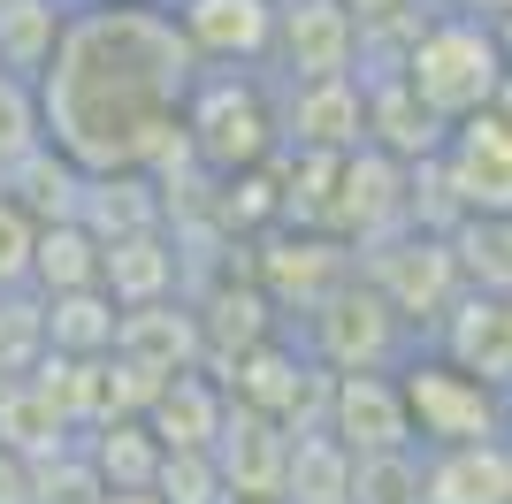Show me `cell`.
Segmentation results:
<instances>
[{
  "mask_svg": "<svg viewBox=\"0 0 512 504\" xmlns=\"http://www.w3.org/2000/svg\"><path fill=\"white\" fill-rule=\"evenodd\" d=\"M199 62L176 31L169 0H69L54 62L31 77L46 146L69 153L85 176L146 168L153 184L176 168H199L184 146V92Z\"/></svg>",
  "mask_w": 512,
  "mask_h": 504,
  "instance_id": "cell-1",
  "label": "cell"
},
{
  "mask_svg": "<svg viewBox=\"0 0 512 504\" xmlns=\"http://www.w3.org/2000/svg\"><path fill=\"white\" fill-rule=\"evenodd\" d=\"M184 146L207 176H237L283 153V123H276V77L268 69H199L184 92Z\"/></svg>",
  "mask_w": 512,
  "mask_h": 504,
  "instance_id": "cell-2",
  "label": "cell"
},
{
  "mask_svg": "<svg viewBox=\"0 0 512 504\" xmlns=\"http://www.w3.org/2000/svg\"><path fill=\"white\" fill-rule=\"evenodd\" d=\"M398 77H406L413 100H421L428 115L451 130V123H467V115H482V107L497 100L505 62H497L490 23H474V16H459V8H444V0H436V16H428L421 39L406 46Z\"/></svg>",
  "mask_w": 512,
  "mask_h": 504,
  "instance_id": "cell-3",
  "label": "cell"
},
{
  "mask_svg": "<svg viewBox=\"0 0 512 504\" xmlns=\"http://www.w3.org/2000/svg\"><path fill=\"white\" fill-rule=\"evenodd\" d=\"M291 336H299V352L321 359L329 375H390V367L421 344V336H413L406 321L383 306V291H375V283H360V275H352V283H337L314 314L291 321Z\"/></svg>",
  "mask_w": 512,
  "mask_h": 504,
  "instance_id": "cell-4",
  "label": "cell"
},
{
  "mask_svg": "<svg viewBox=\"0 0 512 504\" xmlns=\"http://www.w3.org/2000/svg\"><path fill=\"white\" fill-rule=\"evenodd\" d=\"M390 375H398V398H406V420H413V451H451V443L497 436V398H505V390L474 382L467 367H451L444 352L413 344Z\"/></svg>",
  "mask_w": 512,
  "mask_h": 504,
  "instance_id": "cell-5",
  "label": "cell"
},
{
  "mask_svg": "<svg viewBox=\"0 0 512 504\" xmlns=\"http://www.w3.org/2000/svg\"><path fill=\"white\" fill-rule=\"evenodd\" d=\"M245 252H253V260H245V275L268 291V306L283 314V329H291L299 314H314L337 283H352V275H360V252L344 245V237H329V230H291V222L260 230Z\"/></svg>",
  "mask_w": 512,
  "mask_h": 504,
  "instance_id": "cell-6",
  "label": "cell"
},
{
  "mask_svg": "<svg viewBox=\"0 0 512 504\" xmlns=\"http://www.w3.org/2000/svg\"><path fill=\"white\" fill-rule=\"evenodd\" d=\"M360 283H375L383 306L406 321L413 336H428L451 314V298L467 291V283H459V260H451V245L436 230H398L375 252H360Z\"/></svg>",
  "mask_w": 512,
  "mask_h": 504,
  "instance_id": "cell-7",
  "label": "cell"
},
{
  "mask_svg": "<svg viewBox=\"0 0 512 504\" xmlns=\"http://www.w3.org/2000/svg\"><path fill=\"white\" fill-rule=\"evenodd\" d=\"M413 230V207H406V161L360 146L344 153L337 168V207H329V237H344L352 252H375L383 237Z\"/></svg>",
  "mask_w": 512,
  "mask_h": 504,
  "instance_id": "cell-8",
  "label": "cell"
},
{
  "mask_svg": "<svg viewBox=\"0 0 512 504\" xmlns=\"http://www.w3.org/2000/svg\"><path fill=\"white\" fill-rule=\"evenodd\" d=\"M360 62V23L337 0H283L276 8V46H268V77L306 84V77H352Z\"/></svg>",
  "mask_w": 512,
  "mask_h": 504,
  "instance_id": "cell-9",
  "label": "cell"
},
{
  "mask_svg": "<svg viewBox=\"0 0 512 504\" xmlns=\"http://www.w3.org/2000/svg\"><path fill=\"white\" fill-rule=\"evenodd\" d=\"M436 168H444L451 207L459 214H512V130L497 123L490 107L444 130Z\"/></svg>",
  "mask_w": 512,
  "mask_h": 504,
  "instance_id": "cell-10",
  "label": "cell"
},
{
  "mask_svg": "<svg viewBox=\"0 0 512 504\" xmlns=\"http://www.w3.org/2000/svg\"><path fill=\"white\" fill-rule=\"evenodd\" d=\"M169 16L199 69H268L276 0H169Z\"/></svg>",
  "mask_w": 512,
  "mask_h": 504,
  "instance_id": "cell-11",
  "label": "cell"
},
{
  "mask_svg": "<svg viewBox=\"0 0 512 504\" xmlns=\"http://www.w3.org/2000/svg\"><path fill=\"white\" fill-rule=\"evenodd\" d=\"M428 352H444L451 367H467L474 382H490V390H512V306L490 291H459L451 298V314L421 336Z\"/></svg>",
  "mask_w": 512,
  "mask_h": 504,
  "instance_id": "cell-12",
  "label": "cell"
},
{
  "mask_svg": "<svg viewBox=\"0 0 512 504\" xmlns=\"http://www.w3.org/2000/svg\"><path fill=\"white\" fill-rule=\"evenodd\" d=\"M115 359L138 367L153 390H161L169 375H184V367H207V359H199V314H192V298L123 306V314H115Z\"/></svg>",
  "mask_w": 512,
  "mask_h": 504,
  "instance_id": "cell-13",
  "label": "cell"
},
{
  "mask_svg": "<svg viewBox=\"0 0 512 504\" xmlns=\"http://www.w3.org/2000/svg\"><path fill=\"white\" fill-rule=\"evenodd\" d=\"M276 123L291 153H360V77L276 84Z\"/></svg>",
  "mask_w": 512,
  "mask_h": 504,
  "instance_id": "cell-14",
  "label": "cell"
},
{
  "mask_svg": "<svg viewBox=\"0 0 512 504\" xmlns=\"http://www.w3.org/2000/svg\"><path fill=\"white\" fill-rule=\"evenodd\" d=\"M321 428L352 459H367V451H413V420H406V398H398V375H337Z\"/></svg>",
  "mask_w": 512,
  "mask_h": 504,
  "instance_id": "cell-15",
  "label": "cell"
},
{
  "mask_svg": "<svg viewBox=\"0 0 512 504\" xmlns=\"http://www.w3.org/2000/svg\"><path fill=\"white\" fill-rule=\"evenodd\" d=\"M360 146H375V153L413 168L444 146V123L413 100V84L398 69H375V77H360Z\"/></svg>",
  "mask_w": 512,
  "mask_h": 504,
  "instance_id": "cell-16",
  "label": "cell"
},
{
  "mask_svg": "<svg viewBox=\"0 0 512 504\" xmlns=\"http://www.w3.org/2000/svg\"><path fill=\"white\" fill-rule=\"evenodd\" d=\"M283 451H291V436H283L268 413L230 405L207 459H214V474H222V489H230V497H283Z\"/></svg>",
  "mask_w": 512,
  "mask_h": 504,
  "instance_id": "cell-17",
  "label": "cell"
},
{
  "mask_svg": "<svg viewBox=\"0 0 512 504\" xmlns=\"http://www.w3.org/2000/svg\"><path fill=\"white\" fill-rule=\"evenodd\" d=\"M421 504H512V443H451V451H421Z\"/></svg>",
  "mask_w": 512,
  "mask_h": 504,
  "instance_id": "cell-18",
  "label": "cell"
},
{
  "mask_svg": "<svg viewBox=\"0 0 512 504\" xmlns=\"http://www.w3.org/2000/svg\"><path fill=\"white\" fill-rule=\"evenodd\" d=\"M222 413H230V390L207 375V367H184V375H169L161 390L146 398V428L161 451H214V436H222Z\"/></svg>",
  "mask_w": 512,
  "mask_h": 504,
  "instance_id": "cell-19",
  "label": "cell"
},
{
  "mask_svg": "<svg viewBox=\"0 0 512 504\" xmlns=\"http://www.w3.org/2000/svg\"><path fill=\"white\" fill-rule=\"evenodd\" d=\"M100 291L115 306H153V298H184V245L169 230H138L100 245Z\"/></svg>",
  "mask_w": 512,
  "mask_h": 504,
  "instance_id": "cell-20",
  "label": "cell"
},
{
  "mask_svg": "<svg viewBox=\"0 0 512 504\" xmlns=\"http://www.w3.org/2000/svg\"><path fill=\"white\" fill-rule=\"evenodd\" d=\"M77 222H85L100 245L138 237V230H161V184H153L146 168H107V176H85Z\"/></svg>",
  "mask_w": 512,
  "mask_h": 504,
  "instance_id": "cell-21",
  "label": "cell"
},
{
  "mask_svg": "<svg viewBox=\"0 0 512 504\" xmlns=\"http://www.w3.org/2000/svg\"><path fill=\"white\" fill-rule=\"evenodd\" d=\"M0 199H16L31 222H77V199H85V168L69 161V153H54V146H31L23 161H8L0 168Z\"/></svg>",
  "mask_w": 512,
  "mask_h": 504,
  "instance_id": "cell-22",
  "label": "cell"
},
{
  "mask_svg": "<svg viewBox=\"0 0 512 504\" xmlns=\"http://www.w3.org/2000/svg\"><path fill=\"white\" fill-rule=\"evenodd\" d=\"M77 443V428L62 420V405L46 398L39 375H8L0 382V451H16L23 466L54 459V451H69Z\"/></svg>",
  "mask_w": 512,
  "mask_h": 504,
  "instance_id": "cell-23",
  "label": "cell"
},
{
  "mask_svg": "<svg viewBox=\"0 0 512 504\" xmlns=\"http://www.w3.org/2000/svg\"><path fill=\"white\" fill-rule=\"evenodd\" d=\"M77 451L92 459V474H100L107 497H138V489H153V474H161V443H153V428H146L138 413L85 428V436H77Z\"/></svg>",
  "mask_w": 512,
  "mask_h": 504,
  "instance_id": "cell-24",
  "label": "cell"
},
{
  "mask_svg": "<svg viewBox=\"0 0 512 504\" xmlns=\"http://www.w3.org/2000/svg\"><path fill=\"white\" fill-rule=\"evenodd\" d=\"M115 298L92 283V291H54L39 298V329H46V352L62 359H92V352H115Z\"/></svg>",
  "mask_w": 512,
  "mask_h": 504,
  "instance_id": "cell-25",
  "label": "cell"
},
{
  "mask_svg": "<svg viewBox=\"0 0 512 504\" xmlns=\"http://www.w3.org/2000/svg\"><path fill=\"white\" fill-rule=\"evenodd\" d=\"M283 504H352V451L329 428H306L283 451Z\"/></svg>",
  "mask_w": 512,
  "mask_h": 504,
  "instance_id": "cell-26",
  "label": "cell"
},
{
  "mask_svg": "<svg viewBox=\"0 0 512 504\" xmlns=\"http://www.w3.org/2000/svg\"><path fill=\"white\" fill-rule=\"evenodd\" d=\"M444 245L459 260L467 291H490V298L512 291V214H459L444 230Z\"/></svg>",
  "mask_w": 512,
  "mask_h": 504,
  "instance_id": "cell-27",
  "label": "cell"
},
{
  "mask_svg": "<svg viewBox=\"0 0 512 504\" xmlns=\"http://www.w3.org/2000/svg\"><path fill=\"white\" fill-rule=\"evenodd\" d=\"M62 23H69V0H0V69L8 77H39L54 62Z\"/></svg>",
  "mask_w": 512,
  "mask_h": 504,
  "instance_id": "cell-28",
  "label": "cell"
},
{
  "mask_svg": "<svg viewBox=\"0 0 512 504\" xmlns=\"http://www.w3.org/2000/svg\"><path fill=\"white\" fill-rule=\"evenodd\" d=\"M92 283H100V237L85 222H46L31 245V291L54 298V291H92Z\"/></svg>",
  "mask_w": 512,
  "mask_h": 504,
  "instance_id": "cell-29",
  "label": "cell"
},
{
  "mask_svg": "<svg viewBox=\"0 0 512 504\" xmlns=\"http://www.w3.org/2000/svg\"><path fill=\"white\" fill-rule=\"evenodd\" d=\"M352 504H421V451H367V459H352Z\"/></svg>",
  "mask_w": 512,
  "mask_h": 504,
  "instance_id": "cell-30",
  "label": "cell"
},
{
  "mask_svg": "<svg viewBox=\"0 0 512 504\" xmlns=\"http://www.w3.org/2000/svg\"><path fill=\"white\" fill-rule=\"evenodd\" d=\"M39 352H46L39 291H0V382H8V375H31Z\"/></svg>",
  "mask_w": 512,
  "mask_h": 504,
  "instance_id": "cell-31",
  "label": "cell"
},
{
  "mask_svg": "<svg viewBox=\"0 0 512 504\" xmlns=\"http://www.w3.org/2000/svg\"><path fill=\"white\" fill-rule=\"evenodd\" d=\"M153 504H230V489H222V474H214L207 451H161Z\"/></svg>",
  "mask_w": 512,
  "mask_h": 504,
  "instance_id": "cell-32",
  "label": "cell"
},
{
  "mask_svg": "<svg viewBox=\"0 0 512 504\" xmlns=\"http://www.w3.org/2000/svg\"><path fill=\"white\" fill-rule=\"evenodd\" d=\"M100 474H92V459L69 443V451H54V459L31 466V504H100Z\"/></svg>",
  "mask_w": 512,
  "mask_h": 504,
  "instance_id": "cell-33",
  "label": "cell"
},
{
  "mask_svg": "<svg viewBox=\"0 0 512 504\" xmlns=\"http://www.w3.org/2000/svg\"><path fill=\"white\" fill-rule=\"evenodd\" d=\"M31 146H46L39 92H31V77H8V69H0V168L23 161Z\"/></svg>",
  "mask_w": 512,
  "mask_h": 504,
  "instance_id": "cell-34",
  "label": "cell"
},
{
  "mask_svg": "<svg viewBox=\"0 0 512 504\" xmlns=\"http://www.w3.org/2000/svg\"><path fill=\"white\" fill-rule=\"evenodd\" d=\"M31 245H39V222L0 199V291H31Z\"/></svg>",
  "mask_w": 512,
  "mask_h": 504,
  "instance_id": "cell-35",
  "label": "cell"
},
{
  "mask_svg": "<svg viewBox=\"0 0 512 504\" xmlns=\"http://www.w3.org/2000/svg\"><path fill=\"white\" fill-rule=\"evenodd\" d=\"M0 504H31V466L16 451H0Z\"/></svg>",
  "mask_w": 512,
  "mask_h": 504,
  "instance_id": "cell-36",
  "label": "cell"
},
{
  "mask_svg": "<svg viewBox=\"0 0 512 504\" xmlns=\"http://www.w3.org/2000/svg\"><path fill=\"white\" fill-rule=\"evenodd\" d=\"M337 8H344V16H352V23H360V31H367V23L398 16V8H413V0H337Z\"/></svg>",
  "mask_w": 512,
  "mask_h": 504,
  "instance_id": "cell-37",
  "label": "cell"
},
{
  "mask_svg": "<svg viewBox=\"0 0 512 504\" xmlns=\"http://www.w3.org/2000/svg\"><path fill=\"white\" fill-rule=\"evenodd\" d=\"M444 8H459V16H474V23H497L512 0H444Z\"/></svg>",
  "mask_w": 512,
  "mask_h": 504,
  "instance_id": "cell-38",
  "label": "cell"
},
{
  "mask_svg": "<svg viewBox=\"0 0 512 504\" xmlns=\"http://www.w3.org/2000/svg\"><path fill=\"white\" fill-rule=\"evenodd\" d=\"M490 39H497V62H505V77H512V8L490 23Z\"/></svg>",
  "mask_w": 512,
  "mask_h": 504,
  "instance_id": "cell-39",
  "label": "cell"
},
{
  "mask_svg": "<svg viewBox=\"0 0 512 504\" xmlns=\"http://www.w3.org/2000/svg\"><path fill=\"white\" fill-rule=\"evenodd\" d=\"M497 436L512 443V390H505V398H497Z\"/></svg>",
  "mask_w": 512,
  "mask_h": 504,
  "instance_id": "cell-40",
  "label": "cell"
},
{
  "mask_svg": "<svg viewBox=\"0 0 512 504\" xmlns=\"http://www.w3.org/2000/svg\"><path fill=\"white\" fill-rule=\"evenodd\" d=\"M230 504H283V497H230Z\"/></svg>",
  "mask_w": 512,
  "mask_h": 504,
  "instance_id": "cell-41",
  "label": "cell"
},
{
  "mask_svg": "<svg viewBox=\"0 0 512 504\" xmlns=\"http://www.w3.org/2000/svg\"><path fill=\"white\" fill-rule=\"evenodd\" d=\"M505 306H512V291H505Z\"/></svg>",
  "mask_w": 512,
  "mask_h": 504,
  "instance_id": "cell-42",
  "label": "cell"
},
{
  "mask_svg": "<svg viewBox=\"0 0 512 504\" xmlns=\"http://www.w3.org/2000/svg\"><path fill=\"white\" fill-rule=\"evenodd\" d=\"M276 8H283V0H276Z\"/></svg>",
  "mask_w": 512,
  "mask_h": 504,
  "instance_id": "cell-43",
  "label": "cell"
}]
</instances>
